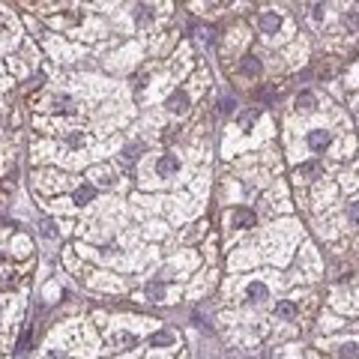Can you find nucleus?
I'll return each instance as SVG.
<instances>
[{"label": "nucleus", "instance_id": "1", "mask_svg": "<svg viewBox=\"0 0 359 359\" xmlns=\"http://www.w3.org/2000/svg\"><path fill=\"white\" fill-rule=\"evenodd\" d=\"M165 108H168L171 114H186V111H189V93H186V90H174V93L168 96V102H165Z\"/></svg>", "mask_w": 359, "mask_h": 359}, {"label": "nucleus", "instance_id": "2", "mask_svg": "<svg viewBox=\"0 0 359 359\" xmlns=\"http://www.w3.org/2000/svg\"><path fill=\"white\" fill-rule=\"evenodd\" d=\"M329 141H332V135H329L327 129H314V132H308V138H305V144L314 150V153H321V150H327L329 147Z\"/></svg>", "mask_w": 359, "mask_h": 359}, {"label": "nucleus", "instance_id": "3", "mask_svg": "<svg viewBox=\"0 0 359 359\" xmlns=\"http://www.w3.org/2000/svg\"><path fill=\"white\" fill-rule=\"evenodd\" d=\"M156 174H159V177H174V174H180V159H177V156H162V159L156 162Z\"/></svg>", "mask_w": 359, "mask_h": 359}, {"label": "nucleus", "instance_id": "4", "mask_svg": "<svg viewBox=\"0 0 359 359\" xmlns=\"http://www.w3.org/2000/svg\"><path fill=\"white\" fill-rule=\"evenodd\" d=\"M255 222H258V216L249 207H236L233 210V225L236 228H255Z\"/></svg>", "mask_w": 359, "mask_h": 359}, {"label": "nucleus", "instance_id": "5", "mask_svg": "<svg viewBox=\"0 0 359 359\" xmlns=\"http://www.w3.org/2000/svg\"><path fill=\"white\" fill-rule=\"evenodd\" d=\"M240 72H243L246 78H258V75L263 72V66H261V60H258L255 54H246L243 63H240Z\"/></svg>", "mask_w": 359, "mask_h": 359}, {"label": "nucleus", "instance_id": "6", "mask_svg": "<svg viewBox=\"0 0 359 359\" xmlns=\"http://www.w3.org/2000/svg\"><path fill=\"white\" fill-rule=\"evenodd\" d=\"M321 174H324L321 162H302L296 168V177H305V180H314V177H321Z\"/></svg>", "mask_w": 359, "mask_h": 359}, {"label": "nucleus", "instance_id": "7", "mask_svg": "<svg viewBox=\"0 0 359 359\" xmlns=\"http://www.w3.org/2000/svg\"><path fill=\"white\" fill-rule=\"evenodd\" d=\"M314 105H317V96L311 90H299L296 93V108L299 111H314Z\"/></svg>", "mask_w": 359, "mask_h": 359}, {"label": "nucleus", "instance_id": "8", "mask_svg": "<svg viewBox=\"0 0 359 359\" xmlns=\"http://www.w3.org/2000/svg\"><path fill=\"white\" fill-rule=\"evenodd\" d=\"M93 197H96V186H90V183H84V186H78V189H75V204H78V207L90 204Z\"/></svg>", "mask_w": 359, "mask_h": 359}, {"label": "nucleus", "instance_id": "9", "mask_svg": "<svg viewBox=\"0 0 359 359\" xmlns=\"http://www.w3.org/2000/svg\"><path fill=\"white\" fill-rule=\"evenodd\" d=\"M275 317H282V321H294V317H296V302L282 299V302L275 305Z\"/></svg>", "mask_w": 359, "mask_h": 359}, {"label": "nucleus", "instance_id": "10", "mask_svg": "<svg viewBox=\"0 0 359 359\" xmlns=\"http://www.w3.org/2000/svg\"><path fill=\"white\" fill-rule=\"evenodd\" d=\"M278 27H282V18H278L275 12H263L261 15V30L263 33H275Z\"/></svg>", "mask_w": 359, "mask_h": 359}, {"label": "nucleus", "instance_id": "11", "mask_svg": "<svg viewBox=\"0 0 359 359\" xmlns=\"http://www.w3.org/2000/svg\"><path fill=\"white\" fill-rule=\"evenodd\" d=\"M246 294H249V299H252V302H263V299H266V294H269V291H266V285H261V282H252Z\"/></svg>", "mask_w": 359, "mask_h": 359}, {"label": "nucleus", "instance_id": "12", "mask_svg": "<svg viewBox=\"0 0 359 359\" xmlns=\"http://www.w3.org/2000/svg\"><path fill=\"white\" fill-rule=\"evenodd\" d=\"M233 108H236V99H233V96H225L222 102H219V114H222V117H230Z\"/></svg>", "mask_w": 359, "mask_h": 359}, {"label": "nucleus", "instance_id": "13", "mask_svg": "<svg viewBox=\"0 0 359 359\" xmlns=\"http://www.w3.org/2000/svg\"><path fill=\"white\" fill-rule=\"evenodd\" d=\"M147 296H150L153 302L162 299V296H165V285H162V282H150V285H147Z\"/></svg>", "mask_w": 359, "mask_h": 359}, {"label": "nucleus", "instance_id": "14", "mask_svg": "<svg viewBox=\"0 0 359 359\" xmlns=\"http://www.w3.org/2000/svg\"><path fill=\"white\" fill-rule=\"evenodd\" d=\"M150 344H153V347H165V344H174V335H171V332H156V335L150 338Z\"/></svg>", "mask_w": 359, "mask_h": 359}, {"label": "nucleus", "instance_id": "15", "mask_svg": "<svg viewBox=\"0 0 359 359\" xmlns=\"http://www.w3.org/2000/svg\"><path fill=\"white\" fill-rule=\"evenodd\" d=\"M344 27H347V30H359V12L356 9L344 12Z\"/></svg>", "mask_w": 359, "mask_h": 359}, {"label": "nucleus", "instance_id": "16", "mask_svg": "<svg viewBox=\"0 0 359 359\" xmlns=\"http://www.w3.org/2000/svg\"><path fill=\"white\" fill-rule=\"evenodd\" d=\"M338 353H341V359H359V344H353V341H350V344H344Z\"/></svg>", "mask_w": 359, "mask_h": 359}, {"label": "nucleus", "instance_id": "17", "mask_svg": "<svg viewBox=\"0 0 359 359\" xmlns=\"http://www.w3.org/2000/svg\"><path fill=\"white\" fill-rule=\"evenodd\" d=\"M39 233L45 236V240H57V230H54V225L45 219V222H39Z\"/></svg>", "mask_w": 359, "mask_h": 359}, {"label": "nucleus", "instance_id": "18", "mask_svg": "<svg viewBox=\"0 0 359 359\" xmlns=\"http://www.w3.org/2000/svg\"><path fill=\"white\" fill-rule=\"evenodd\" d=\"M255 120H258V111H246V114H240V126H243V129H249Z\"/></svg>", "mask_w": 359, "mask_h": 359}, {"label": "nucleus", "instance_id": "19", "mask_svg": "<svg viewBox=\"0 0 359 359\" xmlns=\"http://www.w3.org/2000/svg\"><path fill=\"white\" fill-rule=\"evenodd\" d=\"M141 150H144V147H141V144H135V147H126V150H123V159H126V162H135V159H138V153H141Z\"/></svg>", "mask_w": 359, "mask_h": 359}, {"label": "nucleus", "instance_id": "20", "mask_svg": "<svg viewBox=\"0 0 359 359\" xmlns=\"http://www.w3.org/2000/svg\"><path fill=\"white\" fill-rule=\"evenodd\" d=\"M347 219H350V222H356V225H359V201H353V204H347Z\"/></svg>", "mask_w": 359, "mask_h": 359}, {"label": "nucleus", "instance_id": "21", "mask_svg": "<svg viewBox=\"0 0 359 359\" xmlns=\"http://www.w3.org/2000/svg\"><path fill=\"white\" fill-rule=\"evenodd\" d=\"M27 344H30V332H24V335H21V341H18V350H27Z\"/></svg>", "mask_w": 359, "mask_h": 359}, {"label": "nucleus", "instance_id": "22", "mask_svg": "<svg viewBox=\"0 0 359 359\" xmlns=\"http://www.w3.org/2000/svg\"><path fill=\"white\" fill-rule=\"evenodd\" d=\"M314 18H324V3H314Z\"/></svg>", "mask_w": 359, "mask_h": 359}, {"label": "nucleus", "instance_id": "23", "mask_svg": "<svg viewBox=\"0 0 359 359\" xmlns=\"http://www.w3.org/2000/svg\"><path fill=\"white\" fill-rule=\"evenodd\" d=\"M48 359H60V353H57V350H51V353H48Z\"/></svg>", "mask_w": 359, "mask_h": 359}, {"label": "nucleus", "instance_id": "24", "mask_svg": "<svg viewBox=\"0 0 359 359\" xmlns=\"http://www.w3.org/2000/svg\"><path fill=\"white\" fill-rule=\"evenodd\" d=\"M0 263H3V255H0Z\"/></svg>", "mask_w": 359, "mask_h": 359}]
</instances>
